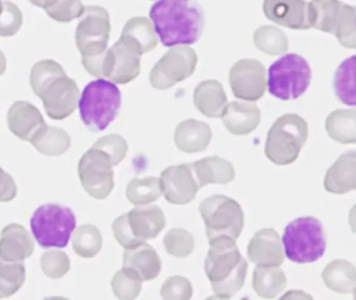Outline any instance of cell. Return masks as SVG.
Masks as SVG:
<instances>
[{
  "instance_id": "8fae6325",
  "label": "cell",
  "mask_w": 356,
  "mask_h": 300,
  "mask_svg": "<svg viewBox=\"0 0 356 300\" xmlns=\"http://www.w3.org/2000/svg\"><path fill=\"white\" fill-rule=\"evenodd\" d=\"M82 20L76 31V44L82 58L101 56L108 49L110 39V15L99 6H85Z\"/></svg>"
},
{
  "instance_id": "d590c367",
  "label": "cell",
  "mask_w": 356,
  "mask_h": 300,
  "mask_svg": "<svg viewBox=\"0 0 356 300\" xmlns=\"http://www.w3.org/2000/svg\"><path fill=\"white\" fill-rule=\"evenodd\" d=\"M254 44L258 49L270 56H280L289 50L286 35L278 27L264 25L254 33Z\"/></svg>"
},
{
  "instance_id": "ffe728a7",
  "label": "cell",
  "mask_w": 356,
  "mask_h": 300,
  "mask_svg": "<svg viewBox=\"0 0 356 300\" xmlns=\"http://www.w3.org/2000/svg\"><path fill=\"white\" fill-rule=\"evenodd\" d=\"M8 126L22 141L31 142L47 125L40 110L28 101H16L8 112Z\"/></svg>"
},
{
  "instance_id": "ab89813d",
  "label": "cell",
  "mask_w": 356,
  "mask_h": 300,
  "mask_svg": "<svg viewBox=\"0 0 356 300\" xmlns=\"http://www.w3.org/2000/svg\"><path fill=\"white\" fill-rule=\"evenodd\" d=\"M41 269L49 278H62L70 270V258L62 250H47L41 256Z\"/></svg>"
},
{
  "instance_id": "681fc988",
  "label": "cell",
  "mask_w": 356,
  "mask_h": 300,
  "mask_svg": "<svg viewBox=\"0 0 356 300\" xmlns=\"http://www.w3.org/2000/svg\"><path fill=\"white\" fill-rule=\"evenodd\" d=\"M1 10H3V1L0 0V12H1Z\"/></svg>"
},
{
  "instance_id": "f6af8a7d",
  "label": "cell",
  "mask_w": 356,
  "mask_h": 300,
  "mask_svg": "<svg viewBox=\"0 0 356 300\" xmlns=\"http://www.w3.org/2000/svg\"><path fill=\"white\" fill-rule=\"evenodd\" d=\"M112 231H113L116 241H118L122 247L126 248V249L136 247V246L145 243V242H141L140 240L137 239V238L133 235L130 225H129L128 216H127V214H122V216L115 219L113 224H112Z\"/></svg>"
},
{
  "instance_id": "cb8c5ba5",
  "label": "cell",
  "mask_w": 356,
  "mask_h": 300,
  "mask_svg": "<svg viewBox=\"0 0 356 300\" xmlns=\"http://www.w3.org/2000/svg\"><path fill=\"white\" fill-rule=\"evenodd\" d=\"M127 216L133 235L141 242L155 239L165 227V216L157 206H137Z\"/></svg>"
},
{
  "instance_id": "f1b7e54d",
  "label": "cell",
  "mask_w": 356,
  "mask_h": 300,
  "mask_svg": "<svg viewBox=\"0 0 356 300\" xmlns=\"http://www.w3.org/2000/svg\"><path fill=\"white\" fill-rule=\"evenodd\" d=\"M322 278L327 288L337 293L349 294L355 291L356 270L346 260H334L325 267Z\"/></svg>"
},
{
  "instance_id": "7bdbcfd3",
  "label": "cell",
  "mask_w": 356,
  "mask_h": 300,
  "mask_svg": "<svg viewBox=\"0 0 356 300\" xmlns=\"http://www.w3.org/2000/svg\"><path fill=\"white\" fill-rule=\"evenodd\" d=\"M84 10L85 6L81 0H57L45 12L54 20L67 23L80 18Z\"/></svg>"
},
{
  "instance_id": "8992f818",
  "label": "cell",
  "mask_w": 356,
  "mask_h": 300,
  "mask_svg": "<svg viewBox=\"0 0 356 300\" xmlns=\"http://www.w3.org/2000/svg\"><path fill=\"white\" fill-rule=\"evenodd\" d=\"M282 242L285 256L299 264L316 262L326 250L324 227L314 217H301L289 223Z\"/></svg>"
},
{
  "instance_id": "603a6c76",
  "label": "cell",
  "mask_w": 356,
  "mask_h": 300,
  "mask_svg": "<svg viewBox=\"0 0 356 300\" xmlns=\"http://www.w3.org/2000/svg\"><path fill=\"white\" fill-rule=\"evenodd\" d=\"M324 187L332 194H345L356 189V152L341 154L325 175Z\"/></svg>"
},
{
  "instance_id": "ee69618b",
  "label": "cell",
  "mask_w": 356,
  "mask_h": 300,
  "mask_svg": "<svg viewBox=\"0 0 356 300\" xmlns=\"http://www.w3.org/2000/svg\"><path fill=\"white\" fill-rule=\"evenodd\" d=\"M193 292L191 281L180 275L168 277L161 287V296L165 300H189Z\"/></svg>"
},
{
  "instance_id": "4dcf8cb0",
  "label": "cell",
  "mask_w": 356,
  "mask_h": 300,
  "mask_svg": "<svg viewBox=\"0 0 356 300\" xmlns=\"http://www.w3.org/2000/svg\"><path fill=\"white\" fill-rule=\"evenodd\" d=\"M327 133L331 139L341 144H355L356 110H337L326 119Z\"/></svg>"
},
{
  "instance_id": "ba28073f",
  "label": "cell",
  "mask_w": 356,
  "mask_h": 300,
  "mask_svg": "<svg viewBox=\"0 0 356 300\" xmlns=\"http://www.w3.org/2000/svg\"><path fill=\"white\" fill-rule=\"evenodd\" d=\"M312 76L307 60L298 54L289 53L270 65L266 85L270 95L289 101L301 97L307 91Z\"/></svg>"
},
{
  "instance_id": "8d00e7d4",
  "label": "cell",
  "mask_w": 356,
  "mask_h": 300,
  "mask_svg": "<svg viewBox=\"0 0 356 300\" xmlns=\"http://www.w3.org/2000/svg\"><path fill=\"white\" fill-rule=\"evenodd\" d=\"M26 281V267L22 262L0 260V298H7L19 291Z\"/></svg>"
},
{
  "instance_id": "30bf717a",
  "label": "cell",
  "mask_w": 356,
  "mask_h": 300,
  "mask_svg": "<svg viewBox=\"0 0 356 300\" xmlns=\"http://www.w3.org/2000/svg\"><path fill=\"white\" fill-rule=\"evenodd\" d=\"M208 240L229 237L236 240L243 231L245 216L236 200L225 195L205 198L200 204Z\"/></svg>"
},
{
  "instance_id": "7402d4cb",
  "label": "cell",
  "mask_w": 356,
  "mask_h": 300,
  "mask_svg": "<svg viewBox=\"0 0 356 300\" xmlns=\"http://www.w3.org/2000/svg\"><path fill=\"white\" fill-rule=\"evenodd\" d=\"M220 118L233 135H247L257 128L261 120V112L257 104L233 101L227 104Z\"/></svg>"
},
{
  "instance_id": "7c38bea8",
  "label": "cell",
  "mask_w": 356,
  "mask_h": 300,
  "mask_svg": "<svg viewBox=\"0 0 356 300\" xmlns=\"http://www.w3.org/2000/svg\"><path fill=\"white\" fill-rule=\"evenodd\" d=\"M197 64V56L193 48L178 45L170 48L152 69L149 83L158 90L174 87L191 77Z\"/></svg>"
},
{
  "instance_id": "74e56055",
  "label": "cell",
  "mask_w": 356,
  "mask_h": 300,
  "mask_svg": "<svg viewBox=\"0 0 356 300\" xmlns=\"http://www.w3.org/2000/svg\"><path fill=\"white\" fill-rule=\"evenodd\" d=\"M111 287L118 299L133 300L140 294L143 281L126 268H122L114 275Z\"/></svg>"
},
{
  "instance_id": "5bb4252c",
  "label": "cell",
  "mask_w": 356,
  "mask_h": 300,
  "mask_svg": "<svg viewBox=\"0 0 356 300\" xmlns=\"http://www.w3.org/2000/svg\"><path fill=\"white\" fill-rule=\"evenodd\" d=\"M229 81L235 97L256 101L266 93V68L259 60L243 58L233 65Z\"/></svg>"
},
{
  "instance_id": "ac0fdd59",
  "label": "cell",
  "mask_w": 356,
  "mask_h": 300,
  "mask_svg": "<svg viewBox=\"0 0 356 300\" xmlns=\"http://www.w3.org/2000/svg\"><path fill=\"white\" fill-rule=\"evenodd\" d=\"M264 15L268 20L291 29L312 28L308 3L304 0H264Z\"/></svg>"
},
{
  "instance_id": "836d02e7",
  "label": "cell",
  "mask_w": 356,
  "mask_h": 300,
  "mask_svg": "<svg viewBox=\"0 0 356 300\" xmlns=\"http://www.w3.org/2000/svg\"><path fill=\"white\" fill-rule=\"evenodd\" d=\"M72 247L83 258H92L103 247L101 231L95 225L83 224L72 233Z\"/></svg>"
},
{
  "instance_id": "7a4b0ae2",
  "label": "cell",
  "mask_w": 356,
  "mask_h": 300,
  "mask_svg": "<svg viewBox=\"0 0 356 300\" xmlns=\"http://www.w3.org/2000/svg\"><path fill=\"white\" fill-rule=\"evenodd\" d=\"M30 83L51 119L63 120L74 114L80 99V90L59 62L54 60L36 62L31 71Z\"/></svg>"
},
{
  "instance_id": "f546056e",
  "label": "cell",
  "mask_w": 356,
  "mask_h": 300,
  "mask_svg": "<svg viewBox=\"0 0 356 300\" xmlns=\"http://www.w3.org/2000/svg\"><path fill=\"white\" fill-rule=\"evenodd\" d=\"M286 288V275L279 266H257L253 272V289L266 299L276 298Z\"/></svg>"
},
{
  "instance_id": "d6a6232c",
  "label": "cell",
  "mask_w": 356,
  "mask_h": 300,
  "mask_svg": "<svg viewBox=\"0 0 356 300\" xmlns=\"http://www.w3.org/2000/svg\"><path fill=\"white\" fill-rule=\"evenodd\" d=\"M356 56L346 58L337 67L333 78V90L335 95L343 103L347 106H355V85H354V74H355Z\"/></svg>"
},
{
  "instance_id": "83f0119b",
  "label": "cell",
  "mask_w": 356,
  "mask_h": 300,
  "mask_svg": "<svg viewBox=\"0 0 356 300\" xmlns=\"http://www.w3.org/2000/svg\"><path fill=\"white\" fill-rule=\"evenodd\" d=\"M193 172L200 188L209 183L226 185L235 178V170L229 160L220 156H210L193 162Z\"/></svg>"
},
{
  "instance_id": "d6986e66",
  "label": "cell",
  "mask_w": 356,
  "mask_h": 300,
  "mask_svg": "<svg viewBox=\"0 0 356 300\" xmlns=\"http://www.w3.org/2000/svg\"><path fill=\"white\" fill-rule=\"evenodd\" d=\"M35 249L34 238L28 229L18 223L7 225L0 235V260L24 262Z\"/></svg>"
},
{
  "instance_id": "44dd1931",
  "label": "cell",
  "mask_w": 356,
  "mask_h": 300,
  "mask_svg": "<svg viewBox=\"0 0 356 300\" xmlns=\"http://www.w3.org/2000/svg\"><path fill=\"white\" fill-rule=\"evenodd\" d=\"M124 268L138 277L141 281H153L161 272L162 262L156 250L149 244L126 249Z\"/></svg>"
},
{
  "instance_id": "bcb514c9",
  "label": "cell",
  "mask_w": 356,
  "mask_h": 300,
  "mask_svg": "<svg viewBox=\"0 0 356 300\" xmlns=\"http://www.w3.org/2000/svg\"><path fill=\"white\" fill-rule=\"evenodd\" d=\"M17 195V185L13 177L0 167V202L12 201Z\"/></svg>"
},
{
  "instance_id": "f35d334b",
  "label": "cell",
  "mask_w": 356,
  "mask_h": 300,
  "mask_svg": "<svg viewBox=\"0 0 356 300\" xmlns=\"http://www.w3.org/2000/svg\"><path fill=\"white\" fill-rule=\"evenodd\" d=\"M163 244L166 251L176 258H187L195 249L193 235L183 228L170 229L164 237Z\"/></svg>"
},
{
  "instance_id": "5b68a950",
  "label": "cell",
  "mask_w": 356,
  "mask_h": 300,
  "mask_svg": "<svg viewBox=\"0 0 356 300\" xmlns=\"http://www.w3.org/2000/svg\"><path fill=\"white\" fill-rule=\"evenodd\" d=\"M308 124L297 114L279 117L266 138V158L279 166L293 164L307 141Z\"/></svg>"
},
{
  "instance_id": "60d3db41",
  "label": "cell",
  "mask_w": 356,
  "mask_h": 300,
  "mask_svg": "<svg viewBox=\"0 0 356 300\" xmlns=\"http://www.w3.org/2000/svg\"><path fill=\"white\" fill-rule=\"evenodd\" d=\"M92 147L105 152L109 156L113 166H118L122 162L128 153V143L126 140L122 135L115 133L99 138L93 144Z\"/></svg>"
},
{
  "instance_id": "4fadbf2b",
  "label": "cell",
  "mask_w": 356,
  "mask_h": 300,
  "mask_svg": "<svg viewBox=\"0 0 356 300\" xmlns=\"http://www.w3.org/2000/svg\"><path fill=\"white\" fill-rule=\"evenodd\" d=\"M113 167L105 152L93 147L87 150L78 166L79 176L85 191L95 199H106L113 191Z\"/></svg>"
},
{
  "instance_id": "2e32d148",
  "label": "cell",
  "mask_w": 356,
  "mask_h": 300,
  "mask_svg": "<svg viewBox=\"0 0 356 300\" xmlns=\"http://www.w3.org/2000/svg\"><path fill=\"white\" fill-rule=\"evenodd\" d=\"M140 54L118 40L107 49L104 62V77L118 85H127L140 73Z\"/></svg>"
},
{
  "instance_id": "6da1fadb",
  "label": "cell",
  "mask_w": 356,
  "mask_h": 300,
  "mask_svg": "<svg viewBox=\"0 0 356 300\" xmlns=\"http://www.w3.org/2000/svg\"><path fill=\"white\" fill-rule=\"evenodd\" d=\"M149 17L165 47L197 43L205 27V12L197 0H158Z\"/></svg>"
},
{
  "instance_id": "277c9868",
  "label": "cell",
  "mask_w": 356,
  "mask_h": 300,
  "mask_svg": "<svg viewBox=\"0 0 356 300\" xmlns=\"http://www.w3.org/2000/svg\"><path fill=\"white\" fill-rule=\"evenodd\" d=\"M122 94L116 83L97 78L85 87L80 99L81 119L90 131H105L118 117Z\"/></svg>"
},
{
  "instance_id": "4316f807",
  "label": "cell",
  "mask_w": 356,
  "mask_h": 300,
  "mask_svg": "<svg viewBox=\"0 0 356 300\" xmlns=\"http://www.w3.org/2000/svg\"><path fill=\"white\" fill-rule=\"evenodd\" d=\"M120 41L136 50L140 56L157 47L158 37L147 17H133L124 25Z\"/></svg>"
},
{
  "instance_id": "e575fe53",
  "label": "cell",
  "mask_w": 356,
  "mask_h": 300,
  "mask_svg": "<svg viewBox=\"0 0 356 300\" xmlns=\"http://www.w3.org/2000/svg\"><path fill=\"white\" fill-rule=\"evenodd\" d=\"M126 193L131 203L145 206L161 197V183L157 177L134 178L129 183Z\"/></svg>"
},
{
  "instance_id": "e0dca14e",
  "label": "cell",
  "mask_w": 356,
  "mask_h": 300,
  "mask_svg": "<svg viewBox=\"0 0 356 300\" xmlns=\"http://www.w3.org/2000/svg\"><path fill=\"white\" fill-rule=\"evenodd\" d=\"M248 258L257 266H280L284 262V249L280 235L273 228L258 231L250 240Z\"/></svg>"
},
{
  "instance_id": "1f68e13d",
  "label": "cell",
  "mask_w": 356,
  "mask_h": 300,
  "mask_svg": "<svg viewBox=\"0 0 356 300\" xmlns=\"http://www.w3.org/2000/svg\"><path fill=\"white\" fill-rule=\"evenodd\" d=\"M43 156H60L72 146V138L64 129L45 125L30 142Z\"/></svg>"
},
{
  "instance_id": "b9f144b4",
  "label": "cell",
  "mask_w": 356,
  "mask_h": 300,
  "mask_svg": "<svg viewBox=\"0 0 356 300\" xmlns=\"http://www.w3.org/2000/svg\"><path fill=\"white\" fill-rule=\"evenodd\" d=\"M24 16L22 10L13 2L3 1L0 12V37H13L22 28Z\"/></svg>"
},
{
  "instance_id": "9c48e42d",
  "label": "cell",
  "mask_w": 356,
  "mask_h": 300,
  "mask_svg": "<svg viewBox=\"0 0 356 300\" xmlns=\"http://www.w3.org/2000/svg\"><path fill=\"white\" fill-rule=\"evenodd\" d=\"M76 226V215L60 204L39 206L31 219L33 235L43 248L66 247Z\"/></svg>"
},
{
  "instance_id": "c3c4849f",
  "label": "cell",
  "mask_w": 356,
  "mask_h": 300,
  "mask_svg": "<svg viewBox=\"0 0 356 300\" xmlns=\"http://www.w3.org/2000/svg\"><path fill=\"white\" fill-rule=\"evenodd\" d=\"M6 69H7V58L3 51L0 50V76L6 72Z\"/></svg>"
},
{
  "instance_id": "3957f363",
  "label": "cell",
  "mask_w": 356,
  "mask_h": 300,
  "mask_svg": "<svg viewBox=\"0 0 356 300\" xmlns=\"http://www.w3.org/2000/svg\"><path fill=\"white\" fill-rule=\"evenodd\" d=\"M205 260V272L218 297H233L245 285L248 262L237 247L235 240L218 237L210 240Z\"/></svg>"
},
{
  "instance_id": "7dc6e473",
  "label": "cell",
  "mask_w": 356,
  "mask_h": 300,
  "mask_svg": "<svg viewBox=\"0 0 356 300\" xmlns=\"http://www.w3.org/2000/svg\"><path fill=\"white\" fill-rule=\"evenodd\" d=\"M29 1L34 4V6H38V8L47 10V8H51L57 0H29Z\"/></svg>"
},
{
  "instance_id": "d4e9b609",
  "label": "cell",
  "mask_w": 356,
  "mask_h": 300,
  "mask_svg": "<svg viewBox=\"0 0 356 300\" xmlns=\"http://www.w3.org/2000/svg\"><path fill=\"white\" fill-rule=\"evenodd\" d=\"M212 131L207 123L195 119L181 122L175 131V143L181 151L195 153L206 150L211 142Z\"/></svg>"
},
{
  "instance_id": "52a82bcc",
  "label": "cell",
  "mask_w": 356,
  "mask_h": 300,
  "mask_svg": "<svg viewBox=\"0 0 356 300\" xmlns=\"http://www.w3.org/2000/svg\"><path fill=\"white\" fill-rule=\"evenodd\" d=\"M310 26L332 33L347 48L356 47L355 8L339 0H312L308 3Z\"/></svg>"
},
{
  "instance_id": "9a60e30c",
  "label": "cell",
  "mask_w": 356,
  "mask_h": 300,
  "mask_svg": "<svg viewBox=\"0 0 356 300\" xmlns=\"http://www.w3.org/2000/svg\"><path fill=\"white\" fill-rule=\"evenodd\" d=\"M160 183L165 199L170 203L181 206L193 201L201 189L191 164L168 167L162 171Z\"/></svg>"
},
{
  "instance_id": "484cf974",
  "label": "cell",
  "mask_w": 356,
  "mask_h": 300,
  "mask_svg": "<svg viewBox=\"0 0 356 300\" xmlns=\"http://www.w3.org/2000/svg\"><path fill=\"white\" fill-rule=\"evenodd\" d=\"M193 102L204 116L220 118L228 104V99L222 83L216 79H208L195 87Z\"/></svg>"
}]
</instances>
